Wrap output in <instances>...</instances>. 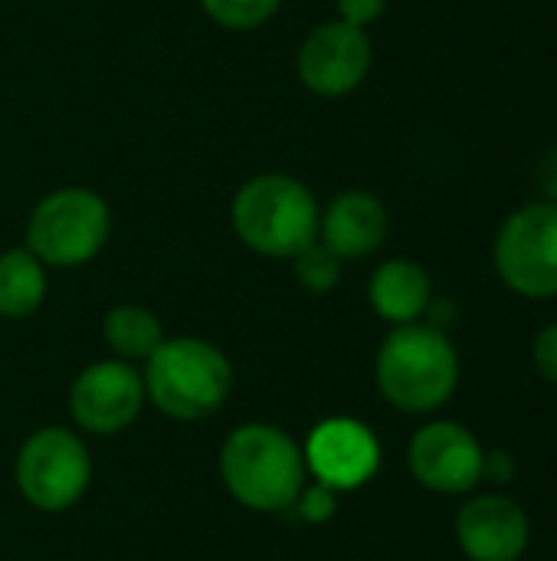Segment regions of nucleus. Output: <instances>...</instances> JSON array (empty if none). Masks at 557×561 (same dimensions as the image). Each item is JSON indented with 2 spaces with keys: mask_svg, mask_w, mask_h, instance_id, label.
<instances>
[{
  "mask_svg": "<svg viewBox=\"0 0 557 561\" xmlns=\"http://www.w3.org/2000/svg\"><path fill=\"white\" fill-rule=\"evenodd\" d=\"M460 352L440 325H394L374 355L381 398L401 414H433L460 388Z\"/></svg>",
  "mask_w": 557,
  "mask_h": 561,
  "instance_id": "f257e3e1",
  "label": "nucleus"
},
{
  "mask_svg": "<svg viewBox=\"0 0 557 561\" xmlns=\"http://www.w3.org/2000/svg\"><path fill=\"white\" fill-rule=\"evenodd\" d=\"M227 493L253 513H286L309 483L302 447L276 424H243L220 447Z\"/></svg>",
  "mask_w": 557,
  "mask_h": 561,
  "instance_id": "f03ea898",
  "label": "nucleus"
},
{
  "mask_svg": "<svg viewBox=\"0 0 557 561\" xmlns=\"http://www.w3.org/2000/svg\"><path fill=\"white\" fill-rule=\"evenodd\" d=\"M144 394L171 421L213 417L233 394V365L207 339H164L144 362Z\"/></svg>",
  "mask_w": 557,
  "mask_h": 561,
  "instance_id": "7ed1b4c3",
  "label": "nucleus"
},
{
  "mask_svg": "<svg viewBox=\"0 0 557 561\" xmlns=\"http://www.w3.org/2000/svg\"><path fill=\"white\" fill-rule=\"evenodd\" d=\"M322 207L315 194L289 174L250 178L230 204V224L240 243L259 256L292 260L318 240Z\"/></svg>",
  "mask_w": 557,
  "mask_h": 561,
  "instance_id": "20e7f679",
  "label": "nucleus"
},
{
  "mask_svg": "<svg viewBox=\"0 0 557 561\" xmlns=\"http://www.w3.org/2000/svg\"><path fill=\"white\" fill-rule=\"evenodd\" d=\"M112 233V210L89 187H59L46 194L26 220V250L56 270H72L102 253Z\"/></svg>",
  "mask_w": 557,
  "mask_h": 561,
  "instance_id": "39448f33",
  "label": "nucleus"
},
{
  "mask_svg": "<svg viewBox=\"0 0 557 561\" xmlns=\"http://www.w3.org/2000/svg\"><path fill=\"white\" fill-rule=\"evenodd\" d=\"M13 480L33 510L66 513L85 496L92 483L89 447L69 427H39L20 444Z\"/></svg>",
  "mask_w": 557,
  "mask_h": 561,
  "instance_id": "423d86ee",
  "label": "nucleus"
},
{
  "mask_svg": "<svg viewBox=\"0 0 557 561\" xmlns=\"http://www.w3.org/2000/svg\"><path fill=\"white\" fill-rule=\"evenodd\" d=\"M502 286L522 299H557V204L538 197L512 210L492 243Z\"/></svg>",
  "mask_w": 557,
  "mask_h": 561,
  "instance_id": "0eeeda50",
  "label": "nucleus"
},
{
  "mask_svg": "<svg viewBox=\"0 0 557 561\" xmlns=\"http://www.w3.org/2000/svg\"><path fill=\"white\" fill-rule=\"evenodd\" d=\"M144 378L131 362L105 358L82 368L69 388V414L79 431L112 437L128 431L144 408Z\"/></svg>",
  "mask_w": 557,
  "mask_h": 561,
  "instance_id": "6e6552de",
  "label": "nucleus"
},
{
  "mask_svg": "<svg viewBox=\"0 0 557 561\" xmlns=\"http://www.w3.org/2000/svg\"><path fill=\"white\" fill-rule=\"evenodd\" d=\"M486 447L456 421L423 424L407 447V467L414 480L440 496H463L483 483Z\"/></svg>",
  "mask_w": 557,
  "mask_h": 561,
  "instance_id": "1a4fd4ad",
  "label": "nucleus"
},
{
  "mask_svg": "<svg viewBox=\"0 0 557 561\" xmlns=\"http://www.w3.org/2000/svg\"><path fill=\"white\" fill-rule=\"evenodd\" d=\"M374 46L364 26L328 20L315 26L299 49V79L322 99L355 92L371 72Z\"/></svg>",
  "mask_w": 557,
  "mask_h": 561,
  "instance_id": "9d476101",
  "label": "nucleus"
},
{
  "mask_svg": "<svg viewBox=\"0 0 557 561\" xmlns=\"http://www.w3.org/2000/svg\"><path fill=\"white\" fill-rule=\"evenodd\" d=\"M302 454L309 477L332 486L335 493L361 490L381 470V440L368 424L355 417H325L315 424Z\"/></svg>",
  "mask_w": 557,
  "mask_h": 561,
  "instance_id": "9b49d317",
  "label": "nucleus"
},
{
  "mask_svg": "<svg viewBox=\"0 0 557 561\" xmlns=\"http://www.w3.org/2000/svg\"><path fill=\"white\" fill-rule=\"evenodd\" d=\"M456 546L469 561H519L529 552L532 523L506 493H479L456 513Z\"/></svg>",
  "mask_w": 557,
  "mask_h": 561,
  "instance_id": "f8f14e48",
  "label": "nucleus"
},
{
  "mask_svg": "<svg viewBox=\"0 0 557 561\" xmlns=\"http://www.w3.org/2000/svg\"><path fill=\"white\" fill-rule=\"evenodd\" d=\"M318 237L338 260H364L387 240V207L371 191H345L322 210Z\"/></svg>",
  "mask_w": 557,
  "mask_h": 561,
  "instance_id": "ddd939ff",
  "label": "nucleus"
},
{
  "mask_svg": "<svg viewBox=\"0 0 557 561\" xmlns=\"http://www.w3.org/2000/svg\"><path fill=\"white\" fill-rule=\"evenodd\" d=\"M368 302L374 316L391 325L420 322L433 306V279L417 260H407V256L384 260L371 273Z\"/></svg>",
  "mask_w": 557,
  "mask_h": 561,
  "instance_id": "4468645a",
  "label": "nucleus"
},
{
  "mask_svg": "<svg viewBox=\"0 0 557 561\" xmlns=\"http://www.w3.org/2000/svg\"><path fill=\"white\" fill-rule=\"evenodd\" d=\"M46 299V266L26 250L0 253V316L30 319Z\"/></svg>",
  "mask_w": 557,
  "mask_h": 561,
  "instance_id": "2eb2a0df",
  "label": "nucleus"
},
{
  "mask_svg": "<svg viewBox=\"0 0 557 561\" xmlns=\"http://www.w3.org/2000/svg\"><path fill=\"white\" fill-rule=\"evenodd\" d=\"M102 335H105L108 348L115 352V358L138 365V362H148L151 352L164 342V325L151 309L121 302V306L108 309V316L102 322Z\"/></svg>",
  "mask_w": 557,
  "mask_h": 561,
  "instance_id": "dca6fc26",
  "label": "nucleus"
},
{
  "mask_svg": "<svg viewBox=\"0 0 557 561\" xmlns=\"http://www.w3.org/2000/svg\"><path fill=\"white\" fill-rule=\"evenodd\" d=\"M341 263H345V260H338L322 240L309 243L302 253L292 256V270H295L299 286L309 289V293H318V296H322V293H332V289L338 286V279H341Z\"/></svg>",
  "mask_w": 557,
  "mask_h": 561,
  "instance_id": "f3484780",
  "label": "nucleus"
},
{
  "mask_svg": "<svg viewBox=\"0 0 557 561\" xmlns=\"http://www.w3.org/2000/svg\"><path fill=\"white\" fill-rule=\"evenodd\" d=\"M200 7L223 30H256L276 16L282 0H200Z\"/></svg>",
  "mask_w": 557,
  "mask_h": 561,
  "instance_id": "a211bd4d",
  "label": "nucleus"
},
{
  "mask_svg": "<svg viewBox=\"0 0 557 561\" xmlns=\"http://www.w3.org/2000/svg\"><path fill=\"white\" fill-rule=\"evenodd\" d=\"M292 513L302 519V523H312V526H322L328 523L335 513H338V493L325 483H305V490L299 493V500L292 503Z\"/></svg>",
  "mask_w": 557,
  "mask_h": 561,
  "instance_id": "6ab92c4d",
  "label": "nucleus"
},
{
  "mask_svg": "<svg viewBox=\"0 0 557 561\" xmlns=\"http://www.w3.org/2000/svg\"><path fill=\"white\" fill-rule=\"evenodd\" d=\"M532 365L535 371L557 388V322L545 325L532 342Z\"/></svg>",
  "mask_w": 557,
  "mask_h": 561,
  "instance_id": "aec40b11",
  "label": "nucleus"
},
{
  "mask_svg": "<svg viewBox=\"0 0 557 561\" xmlns=\"http://www.w3.org/2000/svg\"><path fill=\"white\" fill-rule=\"evenodd\" d=\"M335 7H338V20H345V23H355V26H371L374 20H381L384 16V10H387V0H335Z\"/></svg>",
  "mask_w": 557,
  "mask_h": 561,
  "instance_id": "412c9836",
  "label": "nucleus"
},
{
  "mask_svg": "<svg viewBox=\"0 0 557 561\" xmlns=\"http://www.w3.org/2000/svg\"><path fill=\"white\" fill-rule=\"evenodd\" d=\"M515 473H519V463H515V457H512L506 447H492V450H486V460H483V480H489V483H496V486H506V483H512V480H515Z\"/></svg>",
  "mask_w": 557,
  "mask_h": 561,
  "instance_id": "4be33fe9",
  "label": "nucleus"
},
{
  "mask_svg": "<svg viewBox=\"0 0 557 561\" xmlns=\"http://www.w3.org/2000/svg\"><path fill=\"white\" fill-rule=\"evenodd\" d=\"M538 181H542V194L545 201L557 204V145L542 158V171H538Z\"/></svg>",
  "mask_w": 557,
  "mask_h": 561,
  "instance_id": "5701e85b",
  "label": "nucleus"
}]
</instances>
